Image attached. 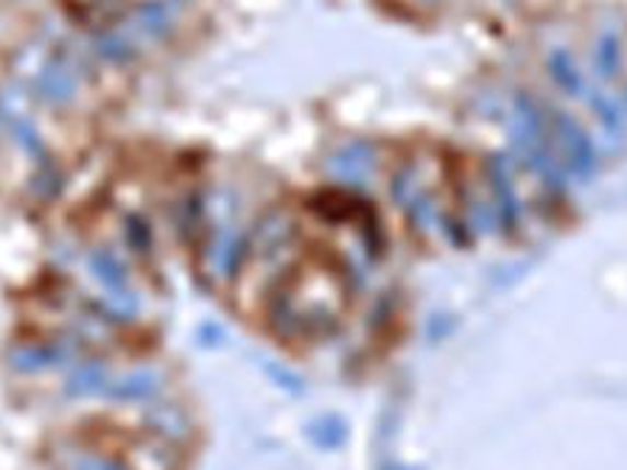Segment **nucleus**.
I'll return each instance as SVG.
<instances>
[]
</instances>
